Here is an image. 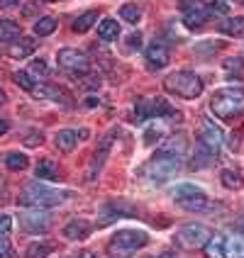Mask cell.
Segmentation results:
<instances>
[{
  "label": "cell",
  "mask_w": 244,
  "mask_h": 258,
  "mask_svg": "<svg viewBox=\"0 0 244 258\" xmlns=\"http://www.w3.org/2000/svg\"><path fill=\"white\" fill-rule=\"evenodd\" d=\"M90 224H88L86 219H71L66 227H64V236L66 239H71V241H83L88 234H90Z\"/></svg>",
  "instance_id": "cell-14"
},
{
  "label": "cell",
  "mask_w": 244,
  "mask_h": 258,
  "mask_svg": "<svg viewBox=\"0 0 244 258\" xmlns=\"http://www.w3.org/2000/svg\"><path fill=\"white\" fill-rule=\"evenodd\" d=\"M59 151H64V154H69L76 149V144H78V132L76 129H61L57 134V139H54Z\"/></svg>",
  "instance_id": "cell-16"
},
{
  "label": "cell",
  "mask_w": 244,
  "mask_h": 258,
  "mask_svg": "<svg viewBox=\"0 0 244 258\" xmlns=\"http://www.w3.org/2000/svg\"><path fill=\"white\" fill-rule=\"evenodd\" d=\"M149 241L147 231L142 229H120L108 241V256L110 258H132L139 248H144Z\"/></svg>",
  "instance_id": "cell-2"
},
{
  "label": "cell",
  "mask_w": 244,
  "mask_h": 258,
  "mask_svg": "<svg viewBox=\"0 0 244 258\" xmlns=\"http://www.w3.org/2000/svg\"><path fill=\"white\" fill-rule=\"evenodd\" d=\"M120 17L125 20V22H129V25H137L139 22V17H142V13H139V8L137 5H122L120 8Z\"/></svg>",
  "instance_id": "cell-30"
},
{
  "label": "cell",
  "mask_w": 244,
  "mask_h": 258,
  "mask_svg": "<svg viewBox=\"0 0 244 258\" xmlns=\"http://www.w3.org/2000/svg\"><path fill=\"white\" fill-rule=\"evenodd\" d=\"M210 241V231L205 229V224H183L176 231V244L183 248H203Z\"/></svg>",
  "instance_id": "cell-8"
},
{
  "label": "cell",
  "mask_w": 244,
  "mask_h": 258,
  "mask_svg": "<svg viewBox=\"0 0 244 258\" xmlns=\"http://www.w3.org/2000/svg\"><path fill=\"white\" fill-rule=\"evenodd\" d=\"M42 134H39V132H37V134H32V137H27V139H25V144H27V146H34V144H42Z\"/></svg>",
  "instance_id": "cell-39"
},
{
  "label": "cell",
  "mask_w": 244,
  "mask_h": 258,
  "mask_svg": "<svg viewBox=\"0 0 244 258\" xmlns=\"http://www.w3.org/2000/svg\"><path fill=\"white\" fill-rule=\"evenodd\" d=\"M205 10H208V15H225V13H230L227 3H222V0H208V3H205Z\"/></svg>",
  "instance_id": "cell-32"
},
{
  "label": "cell",
  "mask_w": 244,
  "mask_h": 258,
  "mask_svg": "<svg viewBox=\"0 0 244 258\" xmlns=\"http://www.w3.org/2000/svg\"><path fill=\"white\" fill-rule=\"evenodd\" d=\"M66 200V195L61 190H54V187H46L42 183H29V185L22 187L20 192V205L22 207H29V210H46V207H54V205H61Z\"/></svg>",
  "instance_id": "cell-3"
},
{
  "label": "cell",
  "mask_w": 244,
  "mask_h": 258,
  "mask_svg": "<svg viewBox=\"0 0 244 258\" xmlns=\"http://www.w3.org/2000/svg\"><path fill=\"white\" fill-rule=\"evenodd\" d=\"M0 187H3V180H0Z\"/></svg>",
  "instance_id": "cell-45"
},
{
  "label": "cell",
  "mask_w": 244,
  "mask_h": 258,
  "mask_svg": "<svg viewBox=\"0 0 244 258\" xmlns=\"http://www.w3.org/2000/svg\"><path fill=\"white\" fill-rule=\"evenodd\" d=\"M178 171H181V158L169 151H157L142 168V178L149 185H161V183L171 180Z\"/></svg>",
  "instance_id": "cell-1"
},
{
  "label": "cell",
  "mask_w": 244,
  "mask_h": 258,
  "mask_svg": "<svg viewBox=\"0 0 244 258\" xmlns=\"http://www.w3.org/2000/svg\"><path fill=\"white\" fill-rule=\"evenodd\" d=\"M78 258H101V256H98V253H93V251H83Z\"/></svg>",
  "instance_id": "cell-42"
},
{
  "label": "cell",
  "mask_w": 244,
  "mask_h": 258,
  "mask_svg": "<svg viewBox=\"0 0 244 258\" xmlns=\"http://www.w3.org/2000/svg\"><path fill=\"white\" fill-rule=\"evenodd\" d=\"M173 202L178 207H183L186 212H205L210 207L208 195L193 183H181V185L173 187Z\"/></svg>",
  "instance_id": "cell-6"
},
{
  "label": "cell",
  "mask_w": 244,
  "mask_h": 258,
  "mask_svg": "<svg viewBox=\"0 0 244 258\" xmlns=\"http://www.w3.org/2000/svg\"><path fill=\"white\" fill-rule=\"evenodd\" d=\"M164 88L178 95V98H186V100H193L203 93V81L190 71H176L171 76L164 78Z\"/></svg>",
  "instance_id": "cell-5"
},
{
  "label": "cell",
  "mask_w": 244,
  "mask_h": 258,
  "mask_svg": "<svg viewBox=\"0 0 244 258\" xmlns=\"http://www.w3.org/2000/svg\"><path fill=\"white\" fill-rule=\"evenodd\" d=\"M57 61H59V69L64 73H69L73 78H83L90 73V58L83 54V51H78V49H61L57 54Z\"/></svg>",
  "instance_id": "cell-7"
},
{
  "label": "cell",
  "mask_w": 244,
  "mask_h": 258,
  "mask_svg": "<svg viewBox=\"0 0 244 258\" xmlns=\"http://www.w3.org/2000/svg\"><path fill=\"white\" fill-rule=\"evenodd\" d=\"M0 258H15V248L5 236H0Z\"/></svg>",
  "instance_id": "cell-34"
},
{
  "label": "cell",
  "mask_w": 244,
  "mask_h": 258,
  "mask_svg": "<svg viewBox=\"0 0 244 258\" xmlns=\"http://www.w3.org/2000/svg\"><path fill=\"white\" fill-rule=\"evenodd\" d=\"M98 37H101L103 42H115L117 37H120V25H117V20H103L101 25H98Z\"/></svg>",
  "instance_id": "cell-18"
},
{
  "label": "cell",
  "mask_w": 244,
  "mask_h": 258,
  "mask_svg": "<svg viewBox=\"0 0 244 258\" xmlns=\"http://www.w3.org/2000/svg\"><path fill=\"white\" fill-rule=\"evenodd\" d=\"M8 132H10V124H8V119H3V117H0V137H5Z\"/></svg>",
  "instance_id": "cell-40"
},
{
  "label": "cell",
  "mask_w": 244,
  "mask_h": 258,
  "mask_svg": "<svg viewBox=\"0 0 244 258\" xmlns=\"http://www.w3.org/2000/svg\"><path fill=\"white\" fill-rule=\"evenodd\" d=\"M10 229H13V219L8 215H0V236H5Z\"/></svg>",
  "instance_id": "cell-36"
},
{
  "label": "cell",
  "mask_w": 244,
  "mask_h": 258,
  "mask_svg": "<svg viewBox=\"0 0 244 258\" xmlns=\"http://www.w3.org/2000/svg\"><path fill=\"white\" fill-rule=\"evenodd\" d=\"M220 180H222V185L227 187V190H239V187H244V175L239 168H225L222 175H220Z\"/></svg>",
  "instance_id": "cell-17"
},
{
  "label": "cell",
  "mask_w": 244,
  "mask_h": 258,
  "mask_svg": "<svg viewBox=\"0 0 244 258\" xmlns=\"http://www.w3.org/2000/svg\"><path fill=\"white\" fill-rule=\"evenodd\" d=\"M220 32H225L227 37H244V17H227L220 25Z\"/></svg>",
  "instance_id": "cell-19"
},
{
  "label": "cell",
  "mask_w": 244,
  "mask_h": 258,
  "mask_svg": "<svg viewBox=\"0 0 244 258\" xmlns=\"http://www.w3.org/2000/svg\"><path fill=\"white\" fill-rule=\"evenodd\" d=\"M203 251H205V256L208 258H222V236H210V241L203 246Z\"/></svg>",
  "instance_id": "cell-29"
},
{
  "label": "cell",
  "mask_w": 244,
  "mask_h": 258,
  "mask_svg": "<svg viewBox=\"0 0 244 258\" xmlns=\"http://www.w3.org/2000/svg\"><path fill=\"white\" fill-rule=\"evenodd\" d=\"M222 258H244V236L242 234L222 236Z\"/></svg>",
  "instance_id": "cell-13"
},
{
  "label": "cell",
  "mask_w": 244,
  "mask_h": 258,
  "mask_svg": "<svg viewBox=\"0 0 244 258\" xmlns=\"http://www.w3.org/2000/svg\"><path fill=\"white\" fill-rule=\"evenodd\" d=\"M208 17H210V15H208V10H205V8H201V5L196 3V5H188V8H186V20H183V22H186L188 29H198V27H203V25H205V20H208Z\"/></svg>",
  "instance_id": "cell-15"
},
{
  "label": "cell",
  "mask_w": 244,
  "mask_h": 258,
  "mask_svg": "<svg viewBox=\"0 0 244 258\" xmlns=\"http://www.w3.org/2000/svg\"><path fill=\"white\" fill-rule=\"evenodd\" d=\"M32 51H37V42L34 39H17L10 49L13 58H27Z\"/></svg>",
  "instance_id": "cell-22"
},
{
  "label": "cell",
  "mask_w": 244,
  "mask_h": 258,
  "mask_svg": "<svg viewBox=\"0 0 244 258\" xmlns=\"http://www.w3.org/2000/svg\"><path fill=\"white\" fill-rule=\"evenodd\" d=\"M95 20H98V13H95V10H88V13H83L81 17H76V20H73L71 29L76 32V34H81V32H88V29L95 25Z\"/></svg>",
  "instance_id": "cell-23"
},
{
  "label": "cell",
  "mask_w": 244,
  "mask_h": 258,
  "mask_svg": "<svg viewBox=\"0 0 244 258\" xmlns=\"http://www.w3.org/2000/svg\"><path fill=\"white\" fill-rule=\"evenodd\" d=\"M142 46V34L139 32H132L127 37V51H134V49H139Z\"/></svg>",
  "instance_id": "cell-35"
},
{
  "label": "cell",
  "mask_w": 244,
  "mask_h": 258,
  "mask_svg": "<svg viewBox=\"0 0 244 258\" xmlns=\"http://www.w3.org/2000/svg\"><path fill=\"white\" fill-rule=\"evenodd\" d=\"M149 117H173V107L164 98H152L149 100Z\"/></svg>",
  "instance_id": "cell-24"
},
{
  "label": "cell",
  "mask_w": 244,
  "mask_h": 258,
  "mask_svg": "<svg viewBox=\"0 0 244 258\" xmlns=\"http://www.w3.org/2000/svg\"><path fill=\"white\" fill-rule=\"evenodd\" d=\"M52 251H54L52 241H34L27 246V258H46Z\"/></svg>",
  "instance_id": "cell-25"
},
{
  "label": "cell",
  "mask_w": 244,
  "mask_h": 258,
  "mask_svg": "<svg viewBox=\"0 0 244 258\" xmlns=\"http://www.w3.org/2000/svg\"><path fill=\"white\" fill-rule=\"evenodd\" d=\"M110 144H113V134H108L105 139L101 142V146H98V151L93 154V158H90V163H88V178L93 180L98 173H101L103 163H105V158H108V154H110Z\"/></svg>",
  "instance_id": "cell-12"
},
{
  "label": "cell",
  "mask_w": 244,
  "mask_h": 258,
  "mask_svg": "<svg viewBox=\"0 0 244 258\" xmlns=\"http://www.w3.org/2000/svg\"><path fill=\"white\" fill-rule=\"evenodd\" d=\"M217 154H213L208 146H203L201 149H196V156H193V168H205L208 163H213V158H215Z\"/></svg>",
  "instance_id": "cell-26"
},
{
  "label": "cell",
  "mask_w": 244,
  "mask_h": 258,
  "mask_svg": "<svg viewBox=\"0 0 244 258\" xmlns=\"http://www.w3.org/2000/svg\"><path fill=\"white\" fill-rule=\"evenodd\" d=\"M34 173H37V178H39V180H57L59 178L57 166H54V161H49V158H42V161L37 163Z\"/></svg>",
  "instance_id": "cell-21"
},
{
  "label": "cell",
  "mask_w": 244,
  "mask_h": 258,
  "mask_svg": "<svg viewBox=\"0 0 244 258\" xmlns=\"http://www.w3.org/2000/svg\"><path fill=\"white\" fill-rule=\"evenodd\" d=\"M198 142L203 146H208L213 154H217L220 149H222V142H225V137H222V129L217 127L213 119H203L201 122V129H198Z\"/></svg>",
  "instance_id": "cell-9"
},
{
  "label": "cell",
  "mask_w": 244,
  "mask_h": 258,
  "mask_svg": "<svg viewBox=\"0 0 244 258\" xmlns=\"http://www.w3.org/2000/svg\"><path fill=\"white\" fill-rule=\"evenodd\" d=\"M210 110L220 119H234V117L244 115V90H239V88L217 90L210 100Z\"/></svg>",
  "instance_id": "cell-4"
},
{
  "label": "cell",
  "mask_w": 244,
  "mask_h": 258,
  "mask_svg": "<svg viewBox=\"0 0 244 258\" xmlns=\"http://www.w3.org/2000/svg\"><path fill=\"white\" fill-rule=\"evenodd\" d=\"M20 224L25 231H32V234H39V231H46L49 224H52V217L42 212V210H32L27 215L20 217Z\"/></svg>",
  "instance_id": "cell-10"
},
{
  "label": "cell",
  "mask_w": 244,
  "mask_h": 258,
  "mask_svg": "<svg viewBox=\"0 0 244 258\" xmlns=\"http://www.w3.org/2000/svg\"><path fill=\"white\" fill-rule=\"evenodd\" d=\"M42 3H54V0H42Z\"/></svg>",
  "instance_id": "cell-44"
},
{
  "label": "cell",
  "mask_w": 244,
  "mask_h": 258,
  "mask_svg": "<svg viewBox=\"0 0 244 258\" xmlns=\"http://www.w3.org/2000/svg\"><path fill=\"white\" fill-rule=\"evenodd\" d=\"M144 58H147V66L149 69H164V66H169V51H166V46L159 42H152L147 46V51H144Z\"/></svg>",
  "instance_id": "cell-11"
},
{
  "label": "cell",
  "mask_w": 244,
  "mask_h": 258,
  "mask_svg": "<svg viewBox=\"0 0 244 258\" xmlns=\"http://www.w3.org/2000/svg\"><path fill=\"white\" fill-rule=\"evenodd\" d=\"M20 39V25L13 20H0V42H17Z\"/></svg>",
  "instance_id": "cell-20"
},
{
  "label": "cell",
  "mask_w": 244,
  "mask_h": 258,
  "mask_svg": "<svg viewBox=\"0 0 244 258\" xmlns=\"http://www.w3.org/2000/svg\"><path fill=\"white\" fill-rule=\"evenodd\" d=\"M17 3H20V0H0V8H13Z\"/></svg>",
  "instance_id": "cell-41"
},
{
  "label": "cell",
  "mask_w": 244,
  "mask_h": 258,
  "mask_svg": "<svg viewBox=\"0 0 244 258\" xmlns=\"http://www.w3.org/2000/svg\"><path fill=\"white\" fill-rule=\"evenodd\" d=\"M83 86L86 88H101V78H98V76H83Z\"/></svg>",
  "instance_id": "cell-37"
},
{
  "label": "cell",
  "mask_w": 244,
  "mask_h": 258,
  "mask_svg": "<svg viewBox=\"0 0 244 258\" xmlns=\"http://www.w3.org/2000/svg\"><path fill=\"white\" fill-rule=\"evenodd\" d=\"M3 102H5V93L0 90V105H3Z\"/></svg>",
  "instance_id": "cell-43"
},
{
  "label": "cell",
  "mask_w": 244,
  "mask_h": 258,
  "mask_svg": "<svg viewBox=\"0 0 244 258\" xmlns=\"http://www.w3.org/2000/svg\"><path fill=\"white\" fill-rule=\"evenodd\" d=\"M225 69H227V71H232V69H244V61L242 58H227V61H225Z\"/></svg>",
  "instance_id": "cell-38"
},
{
  "label": "cell",
  "mask_w": 244,
  "mask_h": 258,
  "mask_svg": "<svg viewBox=\"0 0 244 258\" xmlns=\"http://www.w3.org/2000/svg\"><path fill=\"white\" fill-rule=\"evenodd\" d=\"M13 81L15 83H17V86L22 88V90H29V93H32V90H34V78H32V76H29V71H15L13 73Z\"/></svg>",
  "instance_id": "cell-31"
},
{
  "label": "cell",
  "mask_w": 244,
  "mask_h": 258,
  "mask_svg": "<svg viewBox=\"0 0 244 258\" xmlns=\"http://www.w3.org/2000/svg\"><path fill=\"white\" fill-rule=\"evenodd\" d=\"M27 71H29V76H42V78H46L49 69H46V61H44V58H34Z\"/></svg>",
  "instance_id": "cell-33"
},
{
  "label": "cell",
  "mask_w": 244,
  "mask_h": 258,
  "mask_svg": "<svg viewBox=\"0 0 244 258\" xmlns=\"http://www.w3.org/2000/svg\"><path fill=\"white\" fill-rule=\"evenodd\" d=\"M5 166H8L10 171H25V168L29 166V158L25 156V154H8Z\"/></svg>",
  "instance_id": "cell-28"
},
{
  "label": "cell",
  "mask_w": 244,
  "mask_h": 258,
  "mask_svg": "<svg viewBox=\"0 0 244 258\" xmlns=\"http://www.w3.org/2000/svg\"><path fill=\"white\" fill-rule=\"evenodd\" d=\"M54 29H57V20L54 17H39L34 22V34L37 37H49Z\"/></svg>",
  "instance_id": "cell-27"
}]
</instances>
